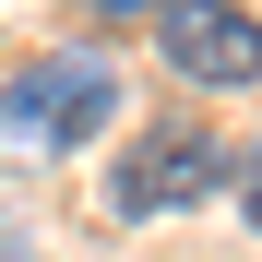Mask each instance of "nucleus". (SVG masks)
Wrapping results in <instances>:
<instances>
[{
    "mask_svg": "<svg viewBox=\"0 0 262 262\" xmlns=\"http://www.w3.org/2000/svg\"><path fill=\"white\" fill-rule=\"evenodd\" d=\"M96 12H143V0H96Z\"/></svg>",
    "mask_w": 262,
    "mask_h": 262,
    "instance_id": "obj_5",
    "label": "nucleus"
},
{
    "mask_svg": "<svg viewBox=\"0 0 262 262\" xmlns=\"http://www.w3.org/2000/svg\"><path fill=\"white\" fill-rule=\"evenodd\" d=\"M107 107H119V72L107 60H36V72H12L0 83V131L12 143H83V131H107Z\"/></svg>",
    "mask_w": 262,
    "mask_h": 262,
    "instance_id": "obj_1",
    "label": "nucleus"
},
{
    "mask_svg": "<svg viewBox=\"0 0 262 262\" xmlns=\"http://www.w3.org/2000/svg\"><path fill=\"white\" fill-rule=\"evenodd\" d=\"M238 203H250V227H262V143L238 155Z\"/></svg>",
    "mask_w": 262,
    "mask_h": 262,
    "instance_id": "obj_4",
    "label": "nucleus"
},
{
    "mask_svg": "<svg viewBox=\"0 0 262 262\" xmlns=\"http://www.w3.org/2000/svg\"><path fill=\"white\" fill-rule=\"evenodd\" d=\"M203 191H227V143H203V131H155L119 167V214H167V203H203Z\"/></svg>",
    "mask_w": 262,
    "mask_h": 262,
    "instance_id": "obj_3",
    "label": "nucleus"
},
{
    "mask_svg": "<svg viewBox=\"0 0 262 262\" xmlns=\"http://www.w3.org/2000/svg\"><path fill=\"white\" fill-rule=\"evenodd\" d=\"M167 72L262 83V12H238V0H167Z\"/></svg>",
    "mask_w": 262,
    "mask_h": 262,
    "instance_id": "obj_2",
    "label": "nucleus"
}]
</instances>
